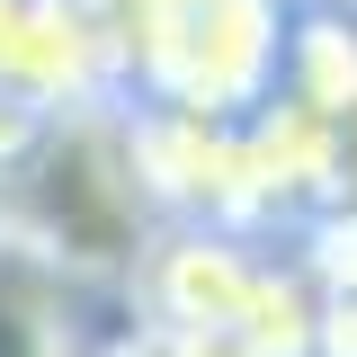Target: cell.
I'll list each match as a JSON object with an SVG mask.
<instances>
[{"label": "cell", "instance_id": "9", "mask_svg": "<svg viewBox=\"0 0 357 357\" xmlns=\"http://www.w3.org/2000/svg\"><path fill=\"white\" fill-rule=\"evenodd\" d=\"M107 357H152V340H143V331H134V321H126V331L107 340Z\"/></svg>", "mask_w": 357, "mask_h": 357}, {"label": "cell", "instance_id": "1", "mask_svg": "<svg viewBox=\"0 0 357 357\" xmlns=\"http://www.w3.org/2000/svg\"><path fill=\"white\" fill-rule=\"evenodd\" d=\"M126 107L241 126L277 98L295 0H98Z\"/></svg>", "mask_w": 357, "mask_h": 357}, {"label": "cell", "instance_id": "4", "mask_svg": "<svg viewBox=\"0 0 357 357\" xmlns=\"http://www.w3.org/2000/svg\"><path fill=\"white\" fill-rule=\"evenodd\" d=\"M277 98H295V107L331 116V126H357V9H321V0L295 9Z\"/></svg>", "mask_w": 357, "mask_h": 357}, {"label": "cell", "instance_id": "5", "mask_svg": "<svg viewBox=\"0 0 357 357\" xmlns=\"http://www.w3.org/2000/svg\"><path fill=\"white\" fill-rule=\"evenodd\" d=\"M232 331L250 340V357H312V331H321V295H312V277H304L295 259L259 250L250 295H241V312H232Z\"/></svg>", "mask_w": 357, "mask_h": 357}, {"label": "cell", "instance_id": "10", "mask_svg": "<svg viewBox=\"0 0 357 357\" xmlns=\"http://www.w3.org/2000/svg\"><path fill=\"white\" fill-rule=\"evenodd\" d=\"M349 197H357V126H349Z\"/></svg>", "mask_w": 357, "mask_h": 357}, {"label": "cell", "instance_id": "2", "mask_svg": "<svg viewBox=\"0 0 357 357\" xmlns=\"http://www.w3.org/2000/svg\"><path fill=\"white\" fill-rule=\"evenodd\" d=\"M250 268H259V241L215 232V223H161L126 277V312L152 340L161 331H232V312L250 295Z\"/></svg>", "mask_w": 357, "mask_h": 357}, {"label": "cell", "instance_id": "3", "mask_svg": "<svg viewBox=\"0 0 357 357\" xmlns=\"http://www.w3.org/2000/svg\"><path fill=\"white\" fill-rule=\"evenodd\" d=\"M0 357H107L89 331V286L27 241H0Z\"/></svg>", "mask_w": 357, "mask_h": 357}, {"label": "cell", "instance_id": "11", "mask_svg": "<svg viewBox=\"0 0 357 357\" xmlns=\"http://www.w3.org/2000/svg\"><path fill=\"white\" fill-rule=\"evenodd\" d=\"M321 9H357V0H321Z\"/></svg>", "mask_w": 357, "mask_h": 357}, {"label": "cell", "instance_id": "7", "mask_svg": "<svg viewBox=\"0 0 357 357\" xmlns=\"http://www.w3.org/2000/svg\"><path fill=\"white\" fill-rule=\"evenodd\" d=\"M143 340H152V331H143ZM152 357H250V340H241V331H161Z\"/></svg>", "mask_w": 357, "mask_h": 357}, {"label": "cell", "instance_id": "8", "mask_svg": "<svg viewBox=\"0 0 357 357\" xmlns=\"http://www.w3.org/2000/svg\"><path fill=\"white\" fill-rule=\"evenodd\" d=\"M312 357H357V295H321V331Z\"/></svg>", "mask_w": 357, "mask_h": 357}, {"label": "cell", "instance_id": "6", "mask_svg": "<svg viewBox=\"0 0 357 357\" xmlns=\"http://www.w3.org/2000/svg\"><path fill=\"white\" fill-rule=\"evenodd\" d=\"M286 259L312 277V295H357V197L321 206V215L295 232V250H286Z\"/></svg>", "mask_w": 357, "mask_h": 357}]
</instances>
